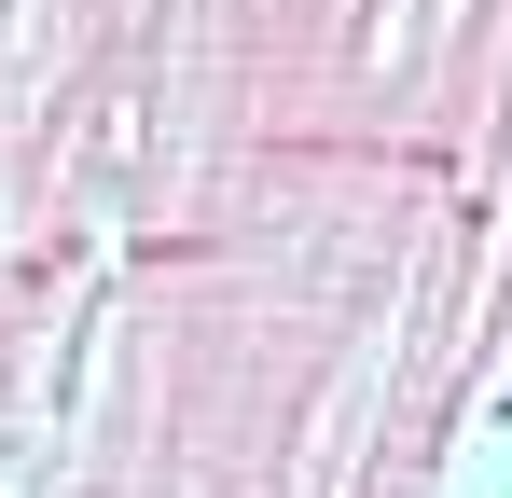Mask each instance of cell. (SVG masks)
<instances>
[{
  "mask_svg": "<svg viewBox=\"0 0 512 498\" xmlns=\"http://www.w3.org/2000/svg\"><path fill=\"white\" fill-rule=\"evenodd\" d=\"M499 415H512V374H499Z\"/></svg>",
  "mask_w": 512,
  "mask_h": 498,
  "instance_id": "obj_1",
  "label": "cell"
}]
</instances>
